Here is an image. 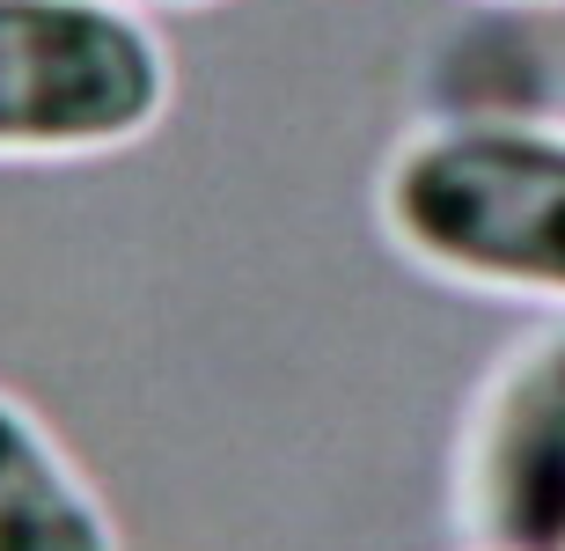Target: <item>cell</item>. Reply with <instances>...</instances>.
Segmentation results:
<instances>
[{
  "instance_id": "6da1fadb",
  "label": "cell",
  "mask_w": 565,
  "mask_h": 551,
  "mask_svg": "<svg viewBox=\"0 0 565 551\" xmlns=\"http://www.w3.org/2000/svg\"><path fill=\"white\" fill-rule=\"evenodd\" d=\"M382 213L412 257L470 287L565 301V133L448 126L390 162Z\"/></svg>"
},
{
  "instance_id": "7a4b0ae2",
  "label": "cell",
  "mask_w": 565,
  "mask_h": 551,
  "mask_svg": "<svg viewBox=\"0 0 565 551\" xmlns=\"http://www.w3.org/2000/svg\"><path fill=\"white\" fill-rule=\"evenodd\" d=\"M169 110V60L126 0H0V162L132 148Z\"/></svg>"
},
{
  "instance_id": "3957f363",
  "label": "cell",
  "mask_w": 565,
  "mask_h": 551,
  "mask_svg": "<svg viewBox=\"0 0 565 551\" xmlns=\"http://www.w3.org/2000/svg\"><path fill=\"white\" fill-rule=\"evenodd\" d=\"M478 530L492 551H565V331L529 346L478 434Z\"/></svg>"
},
{
  "instance_id": "277c9868",
  "label": "cell",
  "mask_w": 565,
  "mask_h": 551,
  "mask_svg": "<svg viewBox=\"0 0 565 551\" xmlns=\"http://www.w3.org/2000/svg\"><path fill=\"white\" fill-rule=\"evenodd\" d=\"M0 551H118L104 500L60 442L0 390Z\"/></svg>"
},
{
  "instance_id": "5b68a950",
  "label": "cell",
  "mask_w": 565,
  "mask_h": 551,
  "mask_svg": "<svg viewBox=\"0 0 565 551\" xmlns=\"http://www.w3.org/2000/svg\"><path fill=\"white\" fill-rule=\"evenodd\" d=\"M154 8H191V0H154Z\"/></svg>"
}]
</instances>
